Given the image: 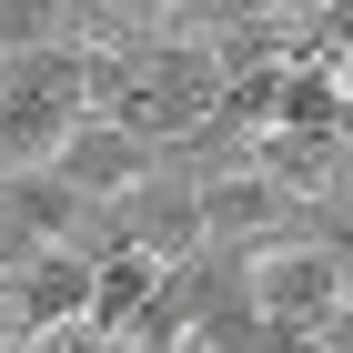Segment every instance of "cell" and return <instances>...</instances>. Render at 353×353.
Listing matches in <instances>:
<instances>
[{"instance_id": "cell-7", "label": "cell", "mask_w": 353, "mask_h": 353, "mask_svg": "<svg viewBox=\"0 0 353 353\" xmlns=\"http://www.w3.org/2000/svg\"><path fill=\"white\" fill-rule=\"evenodd\" d=\"M313 353H353V283H343V303H333L323 323H313Z\"/></svg>"}, {"instance_id": "cell-5", "label": "cell", "mask_w": 353, "mask_h": 353, "mask_svg": "<svg viewBox=\"0 0 353 353\" xmlns=\"http://www.w3.org/2000/svg\"><path fill=\"white\" fill-rule=\"evenodd\" d=\"M182 21H212V30H232V21H283V10H303V0H172Z\"/></svg>"}, {"instance_id": "cell-3", "label": "cell", "mask_w": 353, "mask_h": 353, "mask_svg": "<svg viewBox=\"0 0 353 353\" xmlns=\"http://www.w3.org/2000/svg\"><path fill=\"white\" fill-rule=\"evenodd\" d=\"M51 172H61V182H71V192H81V202H121V192H132V182H152V172H162V152H152V141H141V132H121L111 111H81V121L61 132Z\"/></svg>"}, {"instance_id": "cell-4", "label": "cell", "mask_w": 353, "mask_h": 353, "mask_svg": "<svg viewBox=\"0 0 353 353\" xmlns=\"http://www.w3.org/2000/svg\"><path fill=\"white\" fill-rule=\"evenodd\" d=\"M41 41H81L71 0H0V51H41Z\"/></svg>"}, {"instance_id": "cell-1", "label": "cell", "mask_w": 353, "mask_h": 353, "mask_svg": "<svg viewBox=\"0 0 353 353\" xmlns=\"http://www.w3.org/2000/svg\"><path fill=\"white\" fill-rule=\"evenodd\" d=\"M243 283H252V313H263L272 333H293V343H313V323H323L333 303H343V283H353V263L333 243H313V232H272V243H252L243 252Z\"/></svg>"}, {"instance_id": "cell-6", "label": "cell", "mask_w": 353, "mask_h": 353, "mask_svg": "<svg viewBox=\"0 0 353 353\" xmlns=\"http://www.w3.org/2000/svg\"><path fill=\"white\" fill-rule=\"evenodd\" d=\"M21 353H121L111 333H91V323H51V333H30Z\"/></svg>"}, {"instance_id": "cell-2", "label": "cell", "mask_w": 353, "mask_h": 353, "mask_svg": "<svg viewBox=\"0 0 353 353\" xmlns=\"http://www.w3.org/2000/svg\"><path fill=\"white\" fill-rule=\"evenodd\" d=\"M91 313V252L71 243H41L21 272H0V343L21 353L30 333H51V323H81Z\"/></svg>"}, {"instance_id": "cell-8", "label": "cell", "mask_w": 353, "mask_h": 353, "mask_svg": "<svg viewBox=\"0 0 353 353\" xmlns=\"http://www.w3.org/2000/svg\"><path fill=\"white\" fill-rule=\"evenodd\" d=\"M0 353H10V343H0Z\"/></svg>"}]
</instances>
